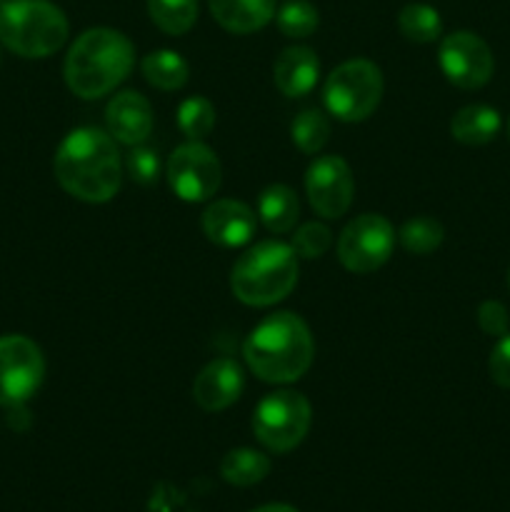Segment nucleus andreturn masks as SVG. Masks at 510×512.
Returning <instances> with one entry per match:
<instances>
[{"instance_id": "17", "label": "nucleus", "mask_w": 510, "mask_h": 512, "mask_svg": "<svg viewBox=\"0 0 510 512\" xmlns=\"http://www.w3.org/2000/svg\"><path fill=\"white\" fill-rule=\"evenodd\" d=\"M210 13L228 33L248 35L275 18V0H208Z\"/></svg>"}, {"instance_id": "3", "label": "nucleus", "mask_w": 510, "mask_h": 512, "mask_svg": "<svg viewBox=\"0 0 510 512\" xmlns=\"http://www.w3.org/2000/svg\"><path fill=\"white\" fill-rule=\"evenodd\" d=\"M133 65L135 48L128 35L113 28H90L70 45L63 75L78 98L98 100L118 88Z\"/></svg>"}, {"instance_id": "30", "label": "nucleus", "mask_w": 510, "mask_h": 512, "mask_svg": "<svg viewBox=\"0 0 510 512\" xmlns=\"http://www.w3.org/2000/svg\"><path fill=\"white\" fill-rule=\"evenodd\" d=\"M478 325L485 335L503 338L510 328V315L505 310V305L498 303V300H485V303H480Z\"/></svg>"}, {"instance_id": "26", "label": "nucleus", "mask_w": 510, "mask_h": 512, "mask_svg": "<svg viewBox=\"0 0 510 512\" xmlns=\"http://www.w3.org/2000/svg\"><path fill=\"white\" fill-rule=\"evenodd\" d=\"M275 23L285 38H308L318 30V10L308 0H288L283 8L275 13Z\"/></svg>"}, {"instance_id": "24", "label": "nucleus", "mask_w": 510, "mask_h": 512, "mask_svg": "<svg viewBox=\"0 0 510 512\" xmlns=\"http://www.w3.org/2000/svg\"><path fill=\"white\" fill-rule=\"evenodd\" d=\"M443 238L445 230L443 225H440V220L428 218V215L410 218L398 233L400 245H403L410 255H430L433 250L440 248Z\"/></svg>"}, {"instance_id": "18", "label": "nucleus", "mask_w": 510, "mask_h": 512, "mask_svg": "<svg viewBox=\"0 0 510 512\" xmlns=\"http://www.w3.org/2000/svg\"><path fill=\"white\" fill-rule=\"evenodd\" d=\"M500 113L490 105L473 103L460 108L450 120V135L463 145H485L500 133Z\"/></svg>"}, {"instance_id": "22", "label": "nucleus", "mask_w": 510, "mask_h": 512, "mask_svg": "<svg viewBox=\"0 0 510 512\" xmlns=\"http://www.w3.org/2000/svg\"><path fill=\"white\" fill-rule=\"evenodd\" d=\"M398 28L410 43H435L443 33L440 13L428 3H408L398 13Z\"/></svg>"}, {"instance_id": "9", "label": "nucleus", "mask_w": 510, "mask_h": 512, "mask_svg": "<svg viewBox=\"0 0 510 512\" xmlns=\"http://www.w3.org/2000/svg\"><path fill=\"white\" fill-rule=\"evenodd\" d=\"M45 378V360L38 345L25 335L0 338V405H25Z\"/></svg>"}, {"instance_id": "32", "label": "nucleus", "mask_w": 510, "mask_h": 512, "mask_svg": "<svg viewBox=\"0 0 510 512\" xmlns=\"http://www.w3.org/2000/svg\"><path fill=\"white\" fill-rule=\"evenodd\" d=\"M253 512H298V510L290 508V505H283V503H273V505H263V508H258Z\"/></svg>"}, {"instance_id": "5", "label": "nucleus", "mask_w": 510, "mask_h": 512, "mask_svg": "<svg viewBox=\"0 0 510 512\" xmlns=\"http://www.w3.org/2000/svg\"><path fill=\"white\" fill-rule=\"evenodd\" d=\"M68 18L50 0H5L0 43L20 58H48L68 40Z\"/></svg>"}, {"instance_id": "7", "label": "nucleus", "mask_w": 510, "mask_h": 512, "mask_svg": "<svg viewBox=\"0 0 510 512\" xmlns=\"http://www.w3.org/2000/svg\"><path fill=\"white\" fill-rule=\"evenodd\" d=\"M313 420L308 398L293 390H278L258 403L253 415L255 438L273 453H290L303 443Z\"/></svg>"}, {"instance_id": "28", "label": "nucleus", "mask_w": 510, "mask_h": 512, "mask_svg": "<svg viewBox=\"0 0 510 512\" xmlns=\"http://www.w3.org/2000/svg\"><path fill=\"white\" fill-rule=\"evenodd\" d=\"M293 250L298 253V258L305 260H315V258H323L328 253V248L333 245V233L325 228L323 223H305L295 230L293 235Z\"/></svg>"}, {"instance_id": "33", "label": "nucleus", "mask_w": 510, "mask_h": 512, "mask_svg": "<svg viewBox=\"0 0 510 512\" xmlns=\"http://www.w3.org/2000/svg\"><path fill=\"white\" fill-rule=\"evenodd\" d=\"M508 290H510V268H508Z\"/></svg>"}, {"instance_id": "31", "label": "nucleus", "mask_w": 510, "mask_h": 512, "mask_svg": "<svg viewBox=\"0 0 510 512\" xmlns=\"http://www.w3.org/2000/svg\"><path fill=\"white\" fill-rule=\"evenodd\" d=\"M488 370L495 385L510 390V333H505L503 338H498V343H495L488 360Z\"/></svg>"}, {"instance_id": "15", "label": "nucleus", "mask_w": 510, "mask_h": 512, "mask_svg": "<svg viewBox=\"0 0 510 512\" xmlns=\"http://www.w3.org/2000/svg\"><path fill=\"white\" fill-rule=\"evenodd\" d=\"M105 125L115 143L140 145L153 130V108L145 100V95L135 90L118 93L105 108Z\"/></svg>"}, {"instance_id": "20", "label": "nucleus", "mask_w": 510, "mask_h": 512, "mask_svg": "<svg viewBox=\"0 0 510 512\" xmlns=\"http://www.w3.org/2000/svg\"><path fill=\"white\" fill-rule=\"evenodd\" d=\"M143 78L158 90H180L190 78V68L185 58L175 50H153L140 63Z\"/></svg>"}, {"instance_id": "25", "label": "nucleus", "mask_w": 510, "mask_h": 512, "mask_svg": "<svg viewBox=\"0 0 510 512\" xmlns=\"http://www.w3.org/2000/svg\"><path fill=\"white\" fill-rule=\"evenodd\" d=\"M290 138L305 155H315L328 145L330 123L320 110H303L290 125Z\"/></svg>"}, {"instance_id": "29", "label": "nucleus", "mask_w": 510, "mask_h": 512, "mask_svg": "<svg viewBox=\"0 0 510 512\" xmlns=\"http://www.w3.org/2000/svg\"><path fill=\"white\" fill-rule=\"evenodd\" d=\"M125 170L130 178L140 185H153L160 178V158L155 150L143 148V145H133L125 158Z\"/></svg>"}, {"instance_id": "16", "label": "nucleus", "mask_w": 510, "mask_h": 512, "mask_svg": "<svg viewBox=\"0 0 510 512\" xmlns=\"http://www.w3.org/2000/svg\"><path fill=\"white\" fill-rule=\"evenodd\" d=\"M320 75V60L315 50L305 48V45H290L283 53L275 58L273 65V80L275 88L285 95V98H303L315 88Z\"/></svg>"}, {"instance_id": "1", "label": "nucleus", "mask_w": 510, "mask_h": 512, "mask_svg": "<svg viewBox=\"0 0 510 512\" xmlns=\"http://www.w3.org/2000/svg\"><path fill=\"white\" fill-rule=\"evenodd\" d=\"M60 188L83 203H108L123 183V163L110 133L75 128L63 138L53 160Z\"/></svg>"}, {"instance_id": "35", "label": "nucleus", "mask_w": 510, "mask_h": 512, "mask_svg": "<svg viewBox=\"0 0 510 512\" xmlns=\"http://www.w3.org/2000/svg\"><path fill=\"white\" fill-rule=\"evenodd\" d=\"M5 3V0H0V5H3Z\"/></svg>"}, {"instance_id": "34", "label": "nucleus", "mask_w": 510, "mask_h": 512, "mask_svg": "<svg viewBox=\"0 0 510 512\" xmlns=\"http://www.w3.org/2000/svg\"><path fill=\"white\" fill-rule=\"evenodd\" d=\"M508 138H510V118H508Z\"/></svg>"}, {"instance_id": "8", "label": "nucleus", "mask_w": 510, "mask_h": 512, "mask_svg": "<svg viewBox=\"0 0 510 512\" xmlns=\"http://www.w3.org/2000/svg\"><path fill=\"white\" fill-rule=\"evenodd\" d=\"M395 248V230L388 218L365 213L350 220L338 238V260L350 273H373L383 268Z\"/></svg>"}, {"instance_id": "19", "label": "nucleus", "mask_w": 510, "mask_h": 512, "mask_svg": "<svg viewBox=\"0 0 510 512\" xmlns=\"http://www.w3.org/2000/svg\"><path fill=\"white\" fill-rule=\"evenodd\" d=\"M300 215V203L295 190L288 185H268L258 198V218L263 220L265 228L275 235H283L295 228Z\"/></svg>"}, {"instance_id": "21", "label": "nucleus", "mask_w": 510, "mask_h": 512, "mask_svg": "<svg viewBox=\"0 0 510 512\" xmlns=\"http://www.w3.org/2000/svg\"><path fill=\"white\" fill-rule=\"evenodd\" d=\"M270 473V458L250 448H235L220 460V475L235 488H250Z\"/></svg>"}, {"instance_id": "6", "label": "nucleus", "mask_w": 510, "mask_h": 512, "mask_svg": "<svg viewBox=\"0 0 510 512\" xmlns=\"http://www.w3.org/2000/svg\"><path fill=\"white\" fill-rule=\"evenodd\" d=\"M383 98V73L365 58L345 60L328 75L323 100L330 115L343 123H360L378 110Z\"/></svg>"}, {"instance_id": "23", "label": "nucleus", "mask_w": 510, "mask_h": 512, "mask_svg": "<svg viewBox=\"0 0 510 512\" xmlns=\"http://www.w3.org/2000/svg\"><path fill=\"white\" fill-rule=\"evenodd\" d=\"M148 15L168 35H185L198 20V0H148Z\"/></svg>"}, {"instance_id": "10", "label": "nucleus", "mask_w": 510, "mask_h": 512, "mask_svg": "<svg viewBox=\"0 0 510 512\" xmlns=\"http://www.w3.org/2000/svg\"><path fill=\"white\" fill-rule=\"evenodd\" d=\"M223 168L208 145L190 140L175 148L168 160V183L185 203H205L220 190Z\"/></svg>"}, {"instance_id": "4", "label": "nucleus", "mask_w": 510, "mask_h": 512, "mask_svg": "<svg viewBox=\"0 0 510 512\" xmlns=\"http://www.w3.org/2000/svg\"><path fill=\"white\" fill-rule=\"evenodd\" d=\"M298 283V253L280 240H263L245 250L233 265L230 288L240 303L268 308L288 298Z\"/></svg>"}, {"instance_id": "2", "label": "nucleus", "mask_w": 510, "mask_h": 512, "mask_svg": "<svg viewBox=\"0 0 510 512\" xmlns=\"http://www.w3.org/2000/svg\"><path fill=\"white\" fill-rule=\"evenodd\" d=\"M313 335L295 313H273L260 320L243 343L250 373L263 383H295L313 363Z\"/></svg>"}, {"instance_id": "14", "label": "nucleus", "mask_w": 510, "mask_h": 512, "mask_svg": "<svg viewBox=\"0 0 510 512\" xmlns=\"http://www.w3.org/2000/svg\"><path fill=\"white\" fill-rule=\"evenodd\" d=\"M245 388V375L235 360L218 358L205 365L193 383V400L208 413H220L240 398Z\"/></svg>"}, {"instance_id": "12", "label": "nucleus", "mask_w": 510, "mask_h": 512, "mask_svg": "<svg viewBox=\"0 0 510 512\" xmlns=\"http://www.w3.org/2000/svg\"><path fill=\"white\" fill-rule=\"evenodd\" d=\"M305 193L310 205L323 218L335 220L348 213L355 195V180L350 165L340 155H323L310 163L305 173Z\"/></svg>"}, {"instance_id": "27", "label": "nucleus", "mask_w": 510, "mask_h": 512, "mask_svg": "<svg viewBox=\"0 0 510 512\" xmlns=\"http://www.w3.org/2000/svg\"><path fill=\"white\" fill-rule=\"evenodd\" d=\"M178 125L183 130L185 138L203 140L208 138L210 130L215 128V108L208 98L203 95H193V98L183 100L178 108Z\"/></svg>"}, {"instance_id": "11", "label": "nucleus", "mask_w": 510, "mask_h": 512, "mask_svg": "<svg viewBox=\"0 0 510 512\" xmlns=\"http://www.w3.org/2000/svg\"><path fill=\"white\" fill-rule=\"evenodd\" d=\"M438 63L445 78L463 90H478L488 85L495 70L488 43L470 30H455L440 40Z\"/></svg>"}, {"instance_id": "13", "label": "nucleus", "mask_w": 510, "mask_h": 512, "mask_svg": "<svg viewBox=\"0 0 510 512\" xmlns=\"http://www.w3.org/2000/svg\"><path fill=\"white\" fill-rule=\"evenodd\" d=\"M203 233L220 248H243L255 235V213L240 200H215L205 208Z\"/></svg>"}]
</instances>
